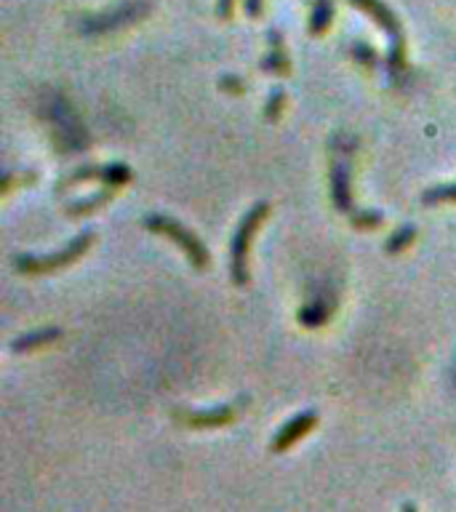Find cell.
<instances>
[{
	"label": "cell",
	"mask_w": 456,
	"mask_h": 512,
	"mask_svg": "<svg viewBox=\"0 0 456 512\" xmlns=\"http://www.w3.org/2000/svg\"><path fill=\"white\" fill-rule=\"evenodd\" d=\"M443 200H456V184H443V187H432L422 195V203L427 206H435V203H443Z\"/></svg>",
	"instance_id": "14"
},
{
	"label": "cell",
	"mask_w": 456,
	"mask_h": 512,
	"mask_svg": "<svg viewBox=\"0 0 456 512\" xmlns=\"http://www.w3.org/2000/svg\"><path fill=\"white\" fill-rule=\"evenodd\" d=\"M270 214V203L267 200H256L254 206L248 208L243 219L238 222L230 240V278L235 286H246L248 283V248L254 240L259 224Z\"/></svg>",
	"instance_id": "1"
},
{
	"label": "cell",
	"mask_w": 456,
	"mask_h": 512,
	"mask_svg": "<svg viewBox=\"0 0 456 512\" xmlns=\"http://www.w3.org/2000/svg\"><path fill=\"white\" fill-rule=\"evenodd\" d=\"M88 179H99V182H107L110 187H118V184H126L134 179L131 174V168L123 166V163H110V166H102V168H80L75 171L72 176L64 179V187H70V184H78V182H88Z\"/></svg>",
	"instance_id": "6"
},
{
	"label": "cell",
	"mask_w": 456,
	"mask_h": 512,
	"mask_svg": "<svg viewBox=\"0 0 456 512\" xmlns=\"http://www.w3.org/2000/svg\"><path fill=\"white\" fill-rule=\"evenodd\" d=\"M352 6L360 8L363 14H368L376 22V27L390 38V54H387V70L390 75H398L406 64V43H403V30L395 11H392L384 0H350Z\"/></svg>",
	"instance_id": "2"
},
{
	"label": "cell",
	"mask_w": 456,
	"mask_h": 512,
	"mask_svg": "<svg viewBox=\"0 0 456 512\" xmlns=\"http://www.w3.org/2000/svg\"><path fill=\"white\" fill-rule=\"evenodd\" d=\"M142 224L150 232H155V235H163V238L174 240L176 246L184 251V256L190 259L192 267L203 270L208 264V248L203 246V240H200L192 230H187L182 222H176V219H171V216L166 214H147L142 219Z\"/></svg>",
	"instance_id": "4"
},
{
	"label": "cell",
	"mask_w": 456,
	"mask_h": 512,
	"mask_svg": "<svg viewBox=\"0 0 456 512\" xmlns=\"http://www.w3.org/2000/svg\"><path fill=\"white\" fill-rule=\"evenodd\" d=\"M331 198H334L336 211L350 214L352 192H350V160L347 158L334 160V171H331Z\"/></svg>",
	"instance_id": "7"
},
{
	"label": "cell",
	"mask_w": 456,
	"mask_h": 512,
	"mask_svg": "<svg viewBox=\"0 0 456 512\" xmlns=\"http://www.w3.org/2000/svg\"><path fill=\"white\" fill-rule=\"evenodd\" d=\"M379 224H382L379 211H358V214H352V227H358V230H374Z\"/></svg>",
	"instance_id": "16"
},
{
	"label": "cell",
	"mask_w": 456,
	"mask_h": 512,
	"mask_svg": "<svg viewBox=\"0 0 456 512\" xmlns=\"http://www.w3.org/2000/svg\"><path fill=\"white\" fill-rule=\"evenodd\" d=\"M315 424H318V414H315V411H302V414L291 416V419L275 432V438H272L270 443V451L272 454H283V451H288V448L294 446L296 440L304 438Z\"/></svg>",
	"instance_id": "5"
},
{
	"label": "cell",
	"mask_w": 456,
	"mask_h": 512,
	"mask_svg": "<svg viewBox=\"0 0 456 512\" xmlns=\"http://www.w3.org/2000/svg\"><path fill=\"white\" fill-rule=\"evenodd\" d=\"M232 8H235V0H216V14L222 19H230Z\"/></svg>",
	"instance_id": "21"
},
{
	"label": "cell",
	"mask_w": 456,
	"mask_h": 512,
	"mask_svg": "<svg viewBox=\"0 0 456 512\" xmlns=\"http://www.w3.org/2000/svg\"><path fill=\"white\" fill-rule=\"evenodd\" d=\"M352 56H355L358 62L366 64V67H374L376 64V51L371 46H366V43H355V46H352Z\"/></svg>",
	"instance_id": "18"
},
{
	"label": "cell",
	"mask_w": 456,
	"mask_h": 512,
	"mask_svg": "<svg viewBox=\"0 0 456 512\" xmlns=\"http://www.w3.org/2000/svg\"><path fill=\"white\" fill-rule=\"evenodd\" d=\"M299 320L310 328L323 326V323H326V310H320V304H310V307H304V310L299 312Z\"/></svg>",
	"instance_id": "17"
},
{
	"label": "cell",
	"mask_w": 456,
	"mask_h": 512,
	"mask_svg": "<svg viewBox=\"0 0 456 512\" xmlns=\"http://www.w3.org/2000/svg\"><path fill=\"white\" fill-rule=\"evenodd\" d=\"M91 243H94V232H80V235H75L67 246L54 251V254H16L14 267L19 272H24V275H46V272H56L75 262V259H80V256L91 248Z\"/></svg>",
	"instance_id": "3"
},
{
	"label": "cell",
	"mask_w": 456,
	"mask_h": 512,
	"mask_svg": "<svg viewBox=\"0 0 456 512\" xmlns=\"http://www.w3.org/2000/svg\"><path fill=\"white\" fill-rule=\"evenodd\" d=\"M243 6H246V14L251 16V19H256V16H262L264 0H243Z\"/></svg>",
	"instance_id": "20"
},
{
	"label": "cell",
	"mask_w": 456,
	"mask_h": 512,
	"mask_svg": "<svg viewBox=\"0 0 456 512\" xmlns=\"http://www.w3.org/2000/svg\"><path fill=\"white\" fill-rule=\"evenodd\" d=\"M222 88L224 91H230V94H243L246 86H243V80L235 78V75H224L222 78Z\"/></svg>",
	"instance_id": "19"
},
{
	"label": "cell",
	"mask_w": 456,
	"mask_h": 512,
	"mask_svg": "<svg viewBox=\"0 0 456 512\" xmlns=\"http://www.w3.org/2000/svg\"><path fill=\"white\" fill-rule=\"evenodd\" d=\"M331 19H334V3L331 0H315V8H312L310 16L312 35H323L331 27Z\"/></svg>",
	"instance_id": "11"
},
{
	"label": "cell",
	"mask_w": 456,
	"mask_h": 512,
	"mask_svg": "<svg viewBox=\"0 0 456 512\" xmlns=\"http://www.w3.org/2000/svg\"><path fill=\"white\" fill-rule=\"evenodd\" d=\"M59 336H62L59 328H43V331H32V334L19 336L11 347H14L16 352H27V350H35V347H43V344L56 342Z\"/></svg>",
	"instance_id": "10"
},
{
	"label": "cell",
	"mask_w": 456,
	"mask_h": 512,
	"mask_svg": "<svg viewBox=\"0 0 456 512\" xmlns=\"http://www.w3.org/2000/svg\"><path fill=\"white\" fill-rule=\"evenodd\" d=\"M400 512H416V507H414V504H403V510H400Z\"/></svg>",
	"instance_id": "22"
},
{
	"label": "cell",
	"mask_w": 456,
	"mask_h": 512,
	"mask_svg": "<svg viewBox=\"0 0 456 512\" xmlns=\"http://www.w3.org/2000/svg\"><path fill=\"white\" fill-rule=\"evenodd\" d=\"M112 195H115V192H112L110 187H107V190L96 192V195H91V198L75 200V203H70V206H67V214H70V216H88V214H94L96 208L104 206V203H107V200H110Z\"/></svg>",
	"instance_id": "12"
},
{
	"label": "cell",
	"mask_w": 456,
	"mask_h": 512,
	"mask_svg": "<svg viewBox=\"0 0 456 512\" xmlns=\"http://www.w3.org/2000/svg\"><path fill=\"white\" fill-rule=\"evenodd\" d=\"M414 235H416V230L414 227H411V224H406V227H398V230L392 232L390 238H387V251H390V254H398V251H403V248L408 246V243H411V240H414Z\"/></svg>",
	"instance_id": "13"
},
{
	"label": "cell",
	"mask_w": 456,
	"mask_h": 512,
	"mask_svg": "<svg viewBox=\"0 0 456 512\" xmlns=\"http://www.w3.org/2000/svg\"><path fill=\"white\" fill-rule=\"evenodd\" d=\"M184 424H190L195 430H208V427H224L227 422L235 419V408L232 406H214L203 408V411H187L179 416Z\"/></svg>",
	"instance_id": "8"
},
{
	"label": "cell",
	"mask_w": 456,
	"mask_h": 512,
	"mask_svg": "<svg viewBox=\"0 0 456 512\" xmlns=\"http://www.w3.org/2000/svg\"><path fill=\"white\" fill-rule=\"evenodd\" d=\"M267 38H270V51L264 54L262 70L272 72V75H288L291 72V62H288L286 48H283V35H280V30L272 27Z\"/></svg>",
	"instance_id": "9"
},
{
	"label": "cell",
	"mask_w": 456,
	"mask_h": 512,
	"mask_svg": "<svg viewBox=\"0 0 456 512\" xmlns=\"http://www.w3.org/2000/svg\"><path fill=\"white\" fill-rule=\"evenodd\" d=\"M283 104H286V91L283 88H272L270 99H267V110H264V115H267V120H278L280 112H283Z\"/></svg>",
	"instance_id": "15"
}]
</instances>
